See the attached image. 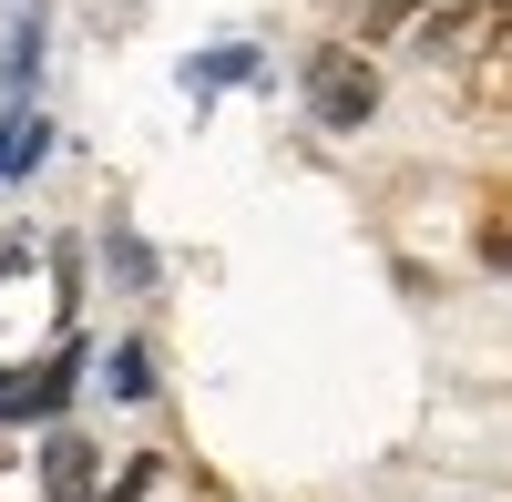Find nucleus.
I'll return each instance as SVG.
<instances>
[{
  "label": "nucleus",
  "instance_id": "0eeeda50",
  "mask_svg": "<svg viewBox=\"0 0 512 502\" xmlns=\"http://www.w3.org/2000/svg\"><path fill=\"white\" fill-rule=\"evenodd\" d=\"M21 154H31V134H0V164H21Z\"/></svg>",
  "mask_w": 512,
  "mask_h": 502
},
{
  "label": "nucleus",
  "instance_id": "f03ea898",
  "mask_svg": "<svg viewBox=\"0 0 512 502\" xmlns=\"http://www.w3.org/2000/svg\"><path fill=\"white\" fill-rule=\"evenodd\" d=\"M461 103H472V123H512V31L461 62Z\"/></svg>",
  "mask_w": 512,
  "mask_h": 502
},
{
  "label": "nucleus",
  "instance_id": "f257e3e1",
  "mask_svg": "<svg viewBox=\"0 0 512 502\" xmlns=\"http://www.w3.org/2000/svg\"><path fill=\"white\" fill-rule=\"evenodd\" d=\"M308 113L328 123V134H359V123L379 113V62L359 52V41H318V62H308Z\"/></svg>",
  "mask_w": 512,
  "mask_h": 502
},
{
  "label": "nucleus",
  "instance_id": "39448f33",
  "mask_svg": "<svg viewBox=\"0 0 512 502\" xmlns=\"http://www.w3.org/2000/svg\"><path fill=\"white\" fill-rule=\"evenodd\" d=\"M113 400H154V359H144L134 339L113 349Z\"/></svg>",
  "mask_w": 512,
  "mask_h": 502
},
{
  "label": "nucleus",
  "instance_id": "7ed1b4c3",
  "mask_svg": "<svg viewBox=\"0 0 512 502\" xmlns=\"http://www.w3.org/2000/svg\"><path fill=\"white\" fill-rule=\"evenodd\" d=\"M72 359H82V349H62L52 369H31V380H0V410H11V421H41V410H62V400H72Z\"/></svg>",
  "mask_w": 512,
  "mask_h": 502
},
{
  "label": "nucleus",
  "instance_id": "20e7f679",
  "mask_svg": "<svg viewBox=\"0 0 512 502\" xmlns=\"http://www.w3.org/2000/svg\"><path fill=\"white\" fill-rule=\"evenodd\" d=\"M349 11H359V52H369V41H390L410 11H431V0H349Z\"/></svg>",
  "mask_w": 512,
  "mask_h": 502
},
{
  "label": "nucleus",
  "instance_id": "423d86ee",
  "mask_svg": "<svg viewBox=\"0 0 512 502\" xmlns=\"http://www.w3.org/2000/svg\"><path fill=\"white\" fill-rule=\"evenodd\" d=\"M482 267H512V195L482 205Z\"/></svg>",
  "mask_w": 512,
  "mask_h": 502
}]
</instances>
